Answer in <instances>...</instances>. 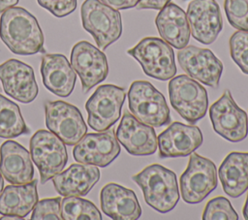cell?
<instances>
[{"mask_svg": "<svg viewBox=\"0 0 248 220\" xmlns=\"http://www.w3.org/2000/svg\"><path fill=\"white\" fill-rule=\"evenodd\" d=\"M190 32L195 40L212 44L223 29L221 11L216 0H192L186 12Z\"/></svg>", "mask_w": 248, "mask_h": 220, "instance_id": "16", "label": "cell"}, {"mask_svg": "<svg viewBox=\"0 0 248 220\" xmlns=\"http://www.w3.org/2000/svg\"><path fill=\"white\" fill-rule=\"evenodd\" d=\"M45 120L48 131L66 145L77 144L87 132V126L78 107L65 101H47Z\"/></svg>", "mask_w": 248, "mask_h": 220, "instance_id": "10", "label": "cell"}, {"mask_svg": "<svg viewBox=\"0 0 248 220\" xmlns=\"http://www.w3.org/2000/svg\"><path fill=\"white\" fill-rule=\"evenodd\" d=\"M155 24L161 39L170 47L181 49L188 46L190 27L186 13L178 5L168 3L157 15Z\"/></svg>", "mask_w": 248, "mask_h": 220, "instance_id": "23", "label": "cell"}, {"mask_svg": "<svg viewBox=\"0 0 248 220\" xmlns=\"http://www.w3.org/2000/svg\"><path fill=\"white\" fill-rule=\"evenodd\" d=\"M224 9L233 28L248 32V0H225Z\"/></svg>", "mask_w": 248, "mask_h": 220, "instance_id": "30", "label": "cell"}, {"mask_svg": "<svg viewBox=\"0 0 248 220\" xmlns=\"http://www.w3.org/2000/svg\"><path fill=\"white\" fill-rule=\"evenodd\" d=\"M0 172L11 184H25L34 178V167L28 150L16 141L0 145Z\"/></svg>", "mask_w": 248, "mask_h": 220, "instance_id": "21", "label": "cell"}, {"mask_svg": "<svg viewBox=\"0 0 248 220\" xmlns=\"http://www.w3.org/2000/svg\"><path fill=\"white\" fill-rule=\"evenodd\" d=\"M100 176L101 173L97 166L75 163L51 179L59 195L63 197H82L89 193L99 181Z\"/></svg>", "mask_w": 248, "mask_h": 220, "instance_id": "22", "label": "cell"}, {"mask_svg": "<svg viewBox=\"0 0 248 220\" xmlns=\"http://www.w3.org/2000/svg\"><path fill=\"white\" fill-rule=\"evenodd\" d=\"M177 61L190 78L210 87L219 86L223 63L210 49L186 46L177 52Z\"/></svg>", "mask_w": 248, "mask_h": 220, "instance_id": "14", "label": "cell"}, {"mask_svg": "<svg viewBox=\"0 0 248 220\" xmlns=\"http://www.w3.org/2000/svg\"><path fill=\"white\" fill-rule=\"evenodd\" d=\"M100 204L102 211L114 220H136L141 215V207L135 192L114 182L102 188Z\"/></svg>", "mask_w": 248, "mask_h": 220, "instance_id": "20", "label": "cell"}, {"mask_svg": "<svg viewBox=\"0 0 248 220\" xmlns=\"http://www.w3.org/2000/svg\"><path fill=\"white\" fill-rule=\"evenodd\" d=\"M38 180L33 179L25 184H11L0 194V214L25 218L39 201L37 192Z\"/></svg>", "mask_w": 248, "mask_h": 220, "instance_id": "24", "label": "cell"}, {"mask_svg": "<svg viewBox=\"0 0 248 220\" xmlns=\"http://www.w3.org/2000/svg\"><path fill=\"white\" fill-rule=\"evenodd\" d=\"M169 97L171 107L190 124L198 122L207 111L206 89L189 76L179 75L170 79Z\"/></svg>", "mask_w": 248, "mask_h": 220, "instance_id": "6", "label": "cell"}, {"mask_svg": "<svg viewBox=\"0 0 248 220\" xmlns=\"http://www.w3.org/2000/svg\"><path fill=\"white\" fill-rule=\"evenodd\" d=\"M81 23L97 47L105 50L122 34L121 15L100 0H84L80 7Z\"/></svg>", "mask_w": 248, "mask_h": 220, "instance_id": "3", "label": "cell"}, {"mask_svg": "<svg viewBox=\"0 0 248 220\" xmlns=\"http://www.w3.org/2000/svg\"><path fill=\"white\" fill-rule=\"evenodd\" d=\"M0 39L17 55L46 53L44 34L37 18L22 7L14 6L0 16Z\"/></svg>", "mask_w": 248, "mask_h": 220, "instance_id": "1", "label": "cell"}, {"mask_svg": "<svg viewBox=\"0 0 248 220\" xmlns=\"http://www.w3.org/2000/svg\"><path fill=\"white\" fill-rule=\"evenodd\" d=\"M3 188H4V179H3V175H2V173L0 172V194H1L2 190H3Z\"/></svg>", "mask_w": 248, "mask_h": 220, "instance_id": "37", "label": "cell"}, {"mask_svg": "<svg viewBox=\"0 0 248 220\" xmlns=\"http://www.w3.org/2000/svg\"><path fill=\"white\" fill-rule=\"evenodd\" d=\"M120 154V144L115 131L108 129L104 132L85 134L75 144L73 156L78 163L106 168Z\"/></svg>", "mask_w": 248, "mask_h": 220, "instance_id": "13", "label": "cell"}, {"mask_svg": "<svg viewBox=\"0 0 248 220\" xmlns=\"http://www.w3.org/2000/svg\"><path fill=\"white\" fill-rule=\"evenodd\" d=\"M100 1L117 11L134 8L140 2V0H100Z\"/></svg>", "mask_w": 248, "mask_h": 220, "instance_id": "33", "label": "cell"}, {"mask_svg": "<svg viewBox=\"0 0 248 220\" xmlns=\"http://www.w3.org/2000/svg\"><path fill=\"white\" fill-rule=\"evenodd\" d=\"M61 216L65 220H102V215L97 206L90 201L69 196L61 200Z\"/></svg>", "mask_w": 248, "mask_h": 220, "instance_id": "27", "label": "cell"}, {"mask_svg": "<svg viewBox=\"0 0 248 220\" xmlns=\"http://www.w3.org/2000/svg\"><path fill=\"white\" fill-rule=\"evenodd\" d=\"M202 133L198 126L174 121L157 137L159 157L188 156L202 145Z\"/></svg>", "mask_w": 248, "mask_h": 220, "instance_id": "18", "label": "cell"}, {"mask_svg": "<svg viewBox=\"0 0 248 220\" xmlns=\"http://www.w3.org/2000/svg\"><path fill=\"white\" fill-rule=\"evenodd\" d=\"M125 98L123 87L114 84L99 85L85 103L89 127L96 132H104L113 126L120 118Z\"/></svg>", "mask_w": 248, "mask_h": 220, "instance_id": "8", "label": "cell"}, {"mask_svg": "<svg viewBox=\"0 0 248 220\" xmlns=\"http://www.w3.org/2000/svg\"><path fill=\"white\" fill-rule=\"evenodd\" d=\"M242 213H243L244 219L248 220V194H247V198H246V201H245L243 209H242Z\"/></svg>", "mask_w": 248, "mask_h": 220, "instance_id": "36", "label": "cell"}, {"mask_svg": "<svg viewBox=\"0 0 248 220\" xmlns=\"http://www.w3.org/2000/svg\"><path fill=\"white\" fill-rule=\"evenodd\" d=\"M37 3L52 16L64 17L77 9L78 0H37Z\"/></svg>", "mask_w": 248, "mask_h": 220, "instance_id": "32", "label": "cell"}, {"mask_svg": "<svg viewBox=\"0 0 248 220\" xmlns=\"http://www.w3.org/2000/svg\"><path fill=\"white\" fill-rule=\"evenodd\" d=\"M170 2V0H140L136 8L138 10H142V9L161 10Z\"/></svg>", "mask_w": 248, "mask_h": 220, "instance_id": "34", "label": "cell"}, {"mask_svg": "<svg viewBox=\"0 0 248 220\" xmlns=\"http://www.w3.org/2000/svg\"><path fill=\"white\" fill-rule=\"evenodd\" d=\"M29 147L32 161L39 169L41 184L62 172L68 162L66 144L48 130L40 129L35 132Z\"/></svg>", "mask_w": 248, "mask_h": 220, "instance_id": "7", "label": "cell"}, {"mask_svg": "<svg viewBox=\"0 0 248 220\" xmlns=\"http://www.w3.org/2000/svg\"><path fill=\"white\" fill-rule=\"evenodd\" d=\"M29 132L19 107L0 93V138L13 139Z\"/></svg>", "mask_w": 248, "mask_h": 220, "instance_id": "26", "label": "cell"}, {"mask_svg": "<svg viewBox=\"0 0 248 220\" xmlns=\"http://www.w3.org/2000/svg\"><path fill=\"white\" fill-rule=\"evenodd\" d=\"M19 0H0V15L7 9L16 6Z\"/></svg>", "mask_w": 248, "mask_h": 220, "instance_id": "35", "label": "cell"}, {"mask_svg": "<svg viewBox=\"0 0 248 220\" xmlns=\"http://www.w3.org/2000/svg\"><path fill=\"white\" fill-rule=\"evenodd\" d=\"M128 107L140 121L159 128L171 122L164 95L149 81L135 80L128 90Z\"/></svg>", "mask_w": 248, "mask_h": 220, "instance_id": "4", "label": "cell"}, {"mask_svg": "<svg viewBox=\"0 0 248 220\" xmlns=\"http://www.w3.org/2000/svg\"><path fill=\"white\" fill-rule=\"evenodd\" d=\"M132 179L142 191L145 203L160 213L172 210L179 200L176 174L170 169L152 164L145 167Z\"/></svg>", "mask_w": 248, "mask_h": 220, "instance_id": "2", "label": "cell"}, {"mask_svg": "<svg viewBox=\"0 0 248 220\" xmlns=\"http://www.w3.org/2000/svg\"><path fill=\"white\" fill-rule=\"evenodd\" d=\"M0 80L5 93L22 104L33 102L39 93L33 68L16 58L0 64Z\"/></svg>", "mask_w": 248, "mask_h": 220, "instance_id": "15", "label": "cell"}, {"mask_svg": "<svg viewBox=\"0 0 248 220\" xmlns=\"http://www.w3.org/2000/svg\"><path fill=\"white\" fill-rule=\"evenodd\" d=\"M203 220H237L238 214L233 209L230 201L218 196L207 202L202 212Z\"/></svg>", "mask_w": 248, "mask_h": 220, "instance_id": "28", "label": "cell"}, {"mask_svg": "<svg viewBox=\"0 0 248 220\" xmlns=\"http://www.w3.org/2000/svg\"><path fill=\"white\" fill-rule=\"evenodd\" d=\"M61 197L46 198L37 202L31 213V220H61Z\"/></svg>", "mask_w": 248, "mask_h": 220, "instance_id": "31", "label": "cell"}, {"mask_svg": "<svg viewBox=\"0 0 248 220\" xmlns=\"http://www.w3.org/2000/svg\"><path fill=\"white\" fill-rule=\"evenodd\" d=\"M182 200L187 204L202 202L217 187V169L208 158L191 153L179 180Z\"/></svg>", "mask_w": 248, "mask_h": 220, "instance_id": "9", "label": "cell"}, {"mask_svg": "<svg viewBox=\"0 0 248 220\" xmlns=\"http://www.w3.org/2000/svg\"><path fill=\"white\" fill-rule=\"evenodd\" d=\"M209 117L213 130L229 141H241L248 135L247 113L238 107L228 89L209 108Z\"/></svg>", "mask_w": 248, "mask_h": 220, "instance_id": "11", "label": "cell"}, {"mask_svg": "<svg viewBox=\"0 0 248 220\" xmlns=\"http://www.w3.org/2000/svg\"><path fill=\"white\" fill-rule=\"evenodd\" d=\"M41 76L44 86L58 97L70 96L75 88L77 75L64 54L44 53Z\"/></svg>", "mask_w": 248, "mask_h": 220, "instance_id": "19", "label": "cell"}, {"mask_svg": "<svg viewBox=\"0 0 248 220\" xmlns=\"http://www.w3.org/2000/svg\"><path fill=\"white\" fill-rule=\"evenodd\" d=\"M224 192L231 198H238L248 190V152H230L218 170Z\"/></svg>", "mask_w": 248, "mask_h": 220, "instance_id": "25", "label": "cell"}, {"mask_svg": "<svg viewBox=\"0 0 248 220\" xmlns=\"http://www.w3.org/2000/svg\"><path fill=\"white\" fill-rule=\"evenodd\" d=\"M127 53L140 64L143 73L150 78L168 80L176 74L173 49L163 39L145 37Z\"/></svg>", "mask_w": 248, "mask_h": 220, "instance_id": "5", "label": "cell"}, {"mask_svg": "<svg viewBox=\"0 0 248 220\" xmlns=\"http://www.w3.org/2000/svg\"><path fill=\"white\" fill-rule=\"evenodd\" d=\"M70 63L81 82L82 92L86 93L104 81L108 74L106 54L87 41H79L72 48Z\"/></svg>", "mask_w": 248, "mask_h": 220, "instance_id": "12", "label": "cell"}, {"mask_svg": "<svg viewBox=\"0 0 248 220\" xmlns=\"http://www.w3.org/2000/svg\"><path fill=\"white\" fill-rule=\"evenodd\" d=\"M115 137L131 155H152L158 147L154 127L140 121L128 110L123 113L115 130Z\"/></svg>", "mask_w": 248, "mask_h": 220, "instance_id": "17", "label": "cell"}, {"mask_svg": "<svg viewBox=\"0 0 248 220\" xmlns=\"http://www.w3.org/2000/svg\"><path fill=\"white\" fill-rule=\"evenodd\" d=\"M230 53L242 73L248 75V32L236 31L230 38Z\"/></svg>", "mask_w": 248, "mask_h": 220, "instance_id": "29", "label": "cell"}]
</instances>
